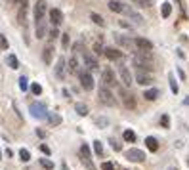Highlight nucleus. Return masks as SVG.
Listing matches in <instances>:
<instances>
[{"mask_svg": "<svg viewBox=\"0 0 189 170\" xmlns=\"http://www.w3.org/2000/svg\"><path fill=\"white\" fill-rule=\"evenodd\" d=\"M98 98H100V101L103 103V105H109V107H113L115 103H116V100H115V96H113V92L107 88V86H100V92H98Z\"/></svg>", "mask_w": 189, "mask_h": 170, "instance_id": "1", "label": "nucleus"}, {"mask_svg": "<svg viewBox=\"0 0 189 170\" xmlns=\"http://www.w3.org/2000/svg\"><path fill=\"white\" fill-rule=\"evenodd\" d=\"M29 111H31V115H33L35 118H40V120L48 117L46 105H44V103H40V101H33V103H29Z\"/></svg>", "mask_w": 189, "mask_h": 170, "instance_id": "2", "label": "nucleus"}, {"mask_svg": "<svg viewBox=\"0 0 189 170\" xmlns=\"http://www.w3.org/2000/svg\"><path fill=\"white\" fill-rule=\"evenodd\" d=\"M101 80H103V86H107V88L116 86V77H115V71L111 67H107V69L101 71Z\"/></svg>", "mask_w": 189, "mask_h": 170, "instance_id": "3", "label": "nucleus"}, {"mask_svg": "<svg viewBox=\"0 0 189 170\" xmlns=\"http://www.w3.org/2000/svg\"><path fill=\"white\" fill-rule=\"evenodd\" d=\"M78 79H80V86L84 90H92L94 88V79L90 75V71H78Z\"/></svg>", "mask_w": 189, "mask_h": 170, "instance_id": "4", "label": "nucleus"}, {"mask_svg": "<svg viewBox=\"0 0 189 170\" xmlns=\"http://www.w3.org/2000/svg\"><path fill=\"white\" fill-rule=\"evenodd\" d=\"M124 155H126V159L132 161V162H143V161H145V153L141 151V149H136V147L128 149Z\"/></svg>", "mask_w": 189, "mask_h": 170, "instance_id": "5", "label": "nucleus"}, {"mask_svg": "<svg viewBox=\"0 0 189 170\" xmlns=\"http://www.w3.org/2000/svg\"><path fill=\"white\" fill-rule=\"evenodd\" d=\"M119 75H121V80H122V84L126 88H130L134 84V79H132V75H130V71H128L126 65H119Z\"/></svg>", "mask_w": 189, "mask_h": 170, "instance_id": "6", "label": "nucleus"}, {"mask_svg": "<svg viewBox=\"0 0 189 170\" xmlns=\"http://www.w3.org/2000/svg\"><path fill=\"white\" fill-rule=\"evenodd\" d=\"M44 14H46V0H38V2L35 4V12H33L35 21L36 23L38 21H44Z\"/></svg>", "mask_w": 189, "mask_h": 170, "instance_id": "7", "label": "nucleus"}, {"mask_svg": "<svg viewBox=\"0 0 189 170\" xmlns=\"http://www.w3.org/2000/svg\"><path fill=\"white\" fill-rule=\"evenodd\" d=\"M134 44H136L138 50H143V52H151L153 50V42L147 40V38H143V36H136L134 38Z\"/></svg>", "mask_w": 189, "mask_h": 170, "instance_id": "8", "label": "nucleus"}, {"mask_svg": "<svg viewBox=\"0 0 189 170\" xmlns=\"http://www.w3.org/2000/svg\"><path fill=\"white\" fill-rule=\"evenodd\" d=\"M82 58H84V63H86V67L90 69V71H96V69H100V61L94 58L90 52H84L82 54Z\"/></svg>", "mask_w": 189, "mask_h": 170, "instance_id": "9", "label": "nucleus"}, {"mask_svg": "<svg viewBox=\"0 0 189 170\" xmlns=\"http://www.w3.org/2000/svg\"><path fill=\"white\" fill-rule=\"evenodd\" d=\"M132 63H134V67L138 69V73H151L153 71V63H147V61H141V59H136V58H132Z\"/></svg>", "mask_w": 189, "mask_h": 170, "instance_id": "10", "label": "nucleus"}, {"mask_svg": "<svg viewBox=\"0 0 189 170\" xmlns=\"http://www.w3.org/2000/svg\"><path fill=\"white\" fill-rule=\"evenodd\" d=\"M122 14H124V15H128L134 23H138V25H141V23H143V17H141V15H139L134 8H130V6H124V12H122Z\"/></svg>", "mask_w": 189, "mask_h": 170, "instance_id": "11", "label": "nucleus"}, {"mask_svg": "<svg viewBox=\"0 0 189 170\" xmlns=\"http://www.w3.org/2000/svg\"><path fill=\"white\" fill-rule=\"evenodd\" d=\"M121 98H122V103H124L128 109H134V107H136V100H134V96H132L130 92H126V90L121 88Z\"/></svg>", "mask_w": 189, "mask_h": 170, "instance_id": "12", "label": "nucleus"}, {"mask_svg": "<svg viewBox=\"0 0 189 170\" xmlns=\"http://www.w3.org/2000/svg\"><path fill=\"white\" fill-rule=\"evenodd\" d=\"M107 6H109V10H111V12H115V14H122L126 4H124V2H121V0H109Z\"/></svg>", "mask_w": 189, "mask_h": 170, "instance_id": "13", "label": "nucleus"}, {"mask_svg": "<svg viewBox=\"0 0 189 170\" xmlns=\"http://www.w3.org/2000/svg\"><path fill=\"white\" fill-rule=\"evenodd\" d=\"M113 36H115L116 44H121L122 48H136L134 40H130V38H126V36H122V35H113Z\"/></svg>", "mask_w": 189, "mask_h": 170, "instance_id": "14", "label": "nucleus"}, {"mask_svg": "<svg viewBox=\"0 0 189 170\" xmlns=\"http://www.w3.org/2000/svg\"><path fill=\"white\" fill-rule=\"evenodd\" d=\"M136 82L141 84V86H147V84L153 82V79H151L149 73H138V75H136Z\"/></svg>", "mask_w": 189, "mask_h": 170, "instance_id": "15", "label": "nucleus"}, {"mask_svg": "<svg viewBox=\"0 0 189 170\" xmlns=\"http://www.w3.org/2000/svg\"><path fill=\"white\" fill-rule=\"evenodd\" d=\"M50 21L54 23V25H59V23L63 21V14H61V10L52 8V10H50Z\"/></svg>", "mask_w": 189, "mask_h": 170, "instance_id": "16", "label": "nucleus"}, {"mask_svg": "<svg viewBox=\"0 0 189 170\" xmlns=\"http://www.w3.org/2000/svg\"><path fill=\"white\" fill-rule=\"evenodd\" d=\"M103 54H105V58H109V59H121V58H122V52H119L116 48H105Z\"/></svg>", "mask_w": 189, "mask_h": 170, "instance_id": "17", "label": "nucleus"}, {"mask_svg": "<svg viewBox=\"0 0 189 170\" xmlns=\"http://www.w3.org/2000/svg\"><path fill=\"white\" fill-rule=\"evenodd\" d=\"M52 58H54V46L50 44V46H46L42 50V59H44V63H50Z\"/></svg>", "mask_w": 189, "mask_h": 170, "instance_id": "18", "label": "nucleus"}, {"mask_svg": "<svg viewBox=\"0 0 189 170\" xmlns=\"http://www.w3.org/2000/svg\"><path fill=\"white\" fill-rule=\"evenodd\" d=\"M56 77H57V79H63V77H65V59H63V58L57 59V65H56Z\"/></svg>", "mask_w": 189, "mask_h": 170, "instance_id": "19", "label": "nucleus"}, {"mask_svg": "<svg viewBox=\"0 0 189 170\" xmlns=\"http://www.w3.org/2000/svg\"><path fill=\"white\" fill-rule=\"evenodd\" d=\"M80 157H82V162L92 161V151H90V147H88L86 143H82V145H80Z\"/></svg>", "mask_w": 189, "mask_h": 170, "instance_id": "20", "label": "nucleus"}, {"mask_svg": "<svg viewBox=\"0 0 189 170\" xmlns=\"http://www.w3.org/2000/svg\"><path fill=\"white\" fill-rule=\"evenodd\" d=\"M159 94H160V92H159L157 88H149V90H145V92H143V98H145V100H149V101H155V100L159 98Z\"/></svg>", "mask_w": 189, "mask_h": 170, "instance_id": "21", "label": "nucleus"}, {"mask_svg": "<svg viewBox=\"0 0 189 170\" xmlns=\"http://www.w3.org/2000/svg\"><path fill=\"white\" fill-rule=\"evenodd\" d=\"M145 145H147V149H149V151H157V149H159V141H157L153 136L145 138Z\"/></svg>", "mask_w": 189, "mask_h": 170, "instance_id": "22", "label": "nucleus"}, {"mask_svg": "<svg viewBox=\"0 0 189 170\" xmlns=\"http://www.w3.org/2000/svg\"><path fill=\"white\" fill-rule=\"evenodd\" d=\"M48 123L52 124V126H57V124H61V117L57 115V113H48Z\"/></svg>", "mask_w": 189, "mask_h": 170, "instance_id": "23", "label": "nucleus"}, {"mask_svg": "<svg viewBox=\"0 0 189 170\" xmlns=\"http://www.w3.org/2000/svg\"><path fill=\"white\" fill-rule=\"evenodd\" d=\"M46 36V25L44 21H38L36 23V38H44Z\"/></svg>", "mask_w": 189, "mask_h": 170, "instance_id": "24", "label": "nucleus"}, {"mask_svg": "<svg viewBox=\"0 0 189 170\" xmlns=\"http://www.w3.org/2000/svg\"><path fill=\"white\" fill-rule=\"evenodd\" d=\"M25 19H27V6H23V8H19V14H17L19 25H25Z\"/></svg>", "mask_w": 189, "mask_h": 170, "instance_id": "25", "label": "nucleus"}, {"mask_svg": "<svg viewBox=\"0 0 189 170\" xmlns=\"http://www.w3.org/2000/svg\"><path fill=\"white\" fill-rule=\"evenodd\" d=\"M75 111H77L80 117H86V115H88V105H84V103H75Z\"/></svg>", "mask_w": 189, "mask_h": 170, "instance_id": "26", "label": "nucleus"}, {"mask_svg": "<svg viewBox=\"0 0 189 170\" xmlns=\"http://www.w3.org/2000/svg\"><path fill=\"white\" fill-rule=\"evenodd\" d=\"M90 19H92L94 23H96V25H100V27H103V25H105V19H103L100 14H90Z\"/></svg>", "mask_w": 189, "mask_h": 170, "instance_id": "27", "label": "nucleus"}, {"mask_svg": "<svg viewBox=\"0 0 189 170\" xmlns=\"http://www.w3.org/2000/svg\"><path fill=\"white\" fill-rule=\"evenodd\" d=\"M168 82H170V90H172V94H178V92H180V88H178V82H176V79H174L172 73L168 75Z\"/></svg>", "mask_w": 189, "mask_h": 170, "instance_id": "28", "label": "nucleus"}, {"mask_svg": "<svg viewBox=\"0 0 189 170\" xmlns=\"http://www.w3.org/2000/svg\"><path fill=\"white\" fill-rule=\"evenodd\" d=\"M122 138H124L126 141H130V143H134V141H136V132H134V130H124V134H122Z\"/></svg>", "mask_w": 189, "mask_h": 170, "instance_id": "29", "label": "nucleus"}, {"mask_svg": "<svg viewBox=\"0 0 189 170\" xmlns=\"http://www.w3.org/2000/svg\"><path fill=\"white\" fill-rule=\"evenodd\" d=\"M160 14H162V17H168V15L172 14V6H170L168 2H164L162 8H160Z\"/></svg>", "mask_w": 189, "mask_h": 170, "instance_id": "30", "label": "nucleus"}, {"mask_svg": "<svg viewBox=\"0 0 189 170\" xmlns=\"http://www.w3.org/2000/svg\"><path fill=\"white\" fill-rule=\"evenodd\" d=\"M67 65H69V71H71V73H77V71H78V61H77V58H71Z\"/></svg>", "mask_w": 189, "mask_h": 170, "instance_id": "31", "label": "nucleus"}, {"mask_svg": "<svg viewBox=\"0 0 189 170\" xmlns=\"http://www.w3.org/2000/svg\"><path fill=\"white\" fill-rule=\"evenodd\" d=\"M19 159H21L23 162H29V161H31V153H29L27 149H19Z\"/></svg>", "mask_w": 189, "mask_h": 170, "instance_id": "32", "label": "nucleus"}, {"mask_svg": "<svg viewBox=\"0 0 189 170\" xmlns=\"http://www.w3.org/2000/svg\"><path fill=\"white\" fill-rule=\"evenodd\" d=\"M8 65H10L12 69H17V67H19V59H17L15 56H8Z\"/></svg>", "mask_w": 189, "mask_h": 170, "instance_id": "33", "label": "nucleus"}, {"mask_svg": "<svg viewBox=\"0 0 189 170\" xmlns=\"http://www.w3.org/2000/svg\"><path fill=\"white\" fill-rule=\"evenodd\" d=\"M94 151H96V155H100V157L103 155V145H101V141H98V140L94 141Z\"/></svg>", "mask_w": 189, "mask_h": 170, "instance_id": "34", "label": "nucleus"}, {"mask_svg": "<svg viewBox=\"0 0 189 170\" xmlns=\"http://www.w3.org/2000/svg\"><path fill=\"white\" fill-rule=\"evenodd\" d=\"M40 164L46 168V170H54V162L50 159H40Z\"/></svg>", "mask_w": 189, "mask_h": 170, "instance_id": "35", "label": "nucleus"}, {"mask_svg": "<svg viewBox=\"0 0 189 170\" xmlns=\"http://www.w3.org/2000/svg\"><path fill=\"white\" fill-rule=\"evenodd\" d=\"M136 6H141V8H149L151 6V0H132Z\"/></svg>", "mask_w": 189, "mask_h": 170, "instance_id": "36", "label": "nucleus"}, {"mask_svg": "<svg viewBox=\"0 0 189 170\" xmlns=\"http://www.w3.org/2000/svg\"><path fill=\"white\" fill-rule=\"evenodd\" d=\"M31 92H33L35 96H40V94H42V86L36 84V82H33V84H31Z\"/></svg>", "mask_w": 189, "mask_h": 170, "instance_id": "37", "label": "nucleus"}, {"mask_svg": "<svg viewBox=\"0 0 189 170\" xmlns=\"http://www.w3.org/2000/svg\"><path fill=\"white\" fill-rule=\"evenodd\" d=\"M160 124H162V128H168L170 126V117L168 115H162L160 117Z\"/></svg>", "mask_w": 189, "mask_h": 170, "instance_id": "38", "label": "nucleus"}, {"mask_svg": "<svg viewBox=\"0 0 189 170\" xmlns=\"http://www.w3.org/2000/svg\"><path fill=\"white\" fill-rule=\"evenodd\" d=\"M8 38L4 36V35H0V48H2V50H8Z\"/></svg>", "mask_w": 189, "mask_h": 170, "instance_id": "39", "label": "nucleus"}, {"mask_svg": "<svg viewBox=\"0 0 189 170\" xmlns=\"http://www.w3.org/2000/svg\"><path fill=\"white\" fill-rule=\"evenodd\" d=\"M27 82H29V80H27L25 77H21V79H19V88H21L23 92H25V90L29 88V84H27Z\"/></svg>", "mask_w": 189, "mask_h": 170, "instance_id": "40", "label": "nucleus"}, {"mask_svg": "<svg viewBox=\"0 0 189 170\" xmlns=\"http://www.w3.org/2000/svg\"><path fill=\"white\" fill-rule=\"evenodd\" d=\"M109 143H111V147H113L115 151H121V143L116 141V140H113V138H111V140H109Z\"/></svg>", "mask_w": 189, "mask_h": 170, "instance_id": "41", "label": "nucleus"}, {"mask_svg": "<svg viewBox=\"0 0 189 170\" xmlns=\"http://www.w3.org/2000/svg\"><path fill=\"white\" fill-rule=\"evenodd\" d=\"M103 50H105V48H101V44H100V42L94 44V52H96V54H103Z\"/></svg>", "mask_w": 189, "mask_h": 170, "instance_id": "42", "label": "nucleus"}, {"mask_svg": "<svg viewBox=\"0 0 189 170\" xmlns=\"http://www.w3.org/2000/svg\"><path fill=\"white\" fill-rule=\"evenodd\" d=\"M40 151H42L44 155H50V153H52V151H50V147H48L46 143H40Z\"/></svg>", "mask_w": 189, "mask_h": 170, "instance_id": "43", "label": "nucleus"}, {"mask_svg": "<svg viewBox=\"0 0 189 170\" xmlns=\"http://www.w3.org/2000/svg\"><path fill=\"white\" fill-rule=\"evenodd\" d=\"M101 170H115V164L113 162H103L101 164Z\"/></svg>", "mask_w": 189, "mask_h": 170, "instance_id": "44", "label": "nucleus"}, {"mask_svg": "<svg viewBox=\"0 0 189 170\" xmlns=\"http://www.w3.org/2000/svg\"><path fill=\"white\" fill-rule=\"evenodd\" d=\"M96 123H98V126H107V124H109V120H107V118H98Z\"/></svg>", "mask_w": 189, "mask_h": 170, "instance_id": "45", "label": "nucleus"}, {"mask_svg": "<svg viewBox=\"0 0 189 170\" xmlns=\"http://www.w3.org/2000/svg\"><path fill=\"white\" fill-rule=\"evenodd\" d=\"M61 42H63V46L67 48V46H69V35H61Z\"/></svg>", "mask_w": 189, "mask_h": 170, "instance_id": "46", "label": "nucleus"}, {"mask_svg": "<svg viewBox=\"0 0 189 170\" xmlns=\"http://www.w3.org/2000/svg\"><path fill=\"white\" fill-rule=\"evenodd\" d=\"M57 36H59V33H57V29H52V31H50V38L54 40V38H57Z\"/></svg>", "mask_w": 189, "mask_h": 170, "instance_id": "47", "label": "nucleus"}, {"mask_svg": "<svg viewBox=\"0 0 189 170\" xmlns=\"http://www.w3.org/2000/svg\"><path fill=\"white\" fill-rule=\"evenodd\" d=\"M119 25L124 27V29H132V25H130V23H126V21H119Z\"/></svg>", "mask_w": 189, "mask_h": 170, "instance_id": "48", "label": "nucleus"}, {"mask_svg": "<svg viewBox=\"0 0 189 170\" xmlns=\"http://www.w3.org/2000/svg\"><path fill=\"white\" fill-rule=\"evenodd\" d=\"M15 4H17L19 8H23V6H27V0H15Z\"/></svg>", "mask_w": 189, "mask_h": 170, "instance_id": "49", "label": "nucleus"}, {"mask_svg": "<svg viewBox=\"0 0 189 170\" xmlns=\"http://www.w3.org/2000/svg\"><path fill=\"white\" fill-rule=\"evenodd\" d=\"M178 75H180V79H185V73H183L181 69H178Z\"/></svg>", "mask_w": 189, "mask_h": 170, "instance_id": "50", "label": "nucleus"}, {"mask_svg": "<svg viewBox=\"0 0 189 170\" xmlns=\"http://www.w3.org/2000/svg\"><path fill=\"white\" fill-rule=\"evenodd\" d=\"M36 134H38V136H40V138H44V136H46V134H44V130H40V128H38V130H36Z\"/></svg>", "mask_w": 189, "mask_h": 170, "instance_id": "51", "label": "nucleus"}, {"mask_svg": "<svg viewBox=\"0 0 189 170\" xmlns=\"http://www.w3.org/2000/svg\"><path fill=\"white\" fill-rule=\"evenodd\" d=\"M61 168H63V170H69V166H67V162H61Z\"/></svg>", "mask_w": 189, "mask_h": 170, "instance_id": "52", "label": "nucleus"}, {"mask_svg": "<svg viewBox=\"0 0 189 170\" xmlns=\"http://www.w3.org/2000/svg\"><path fill=\"white\" fill-rule=\"evenodd\" d=\"M0 159H2V151H0Z\"/></svg>", "mask_w": 189, "mask_h": 170, "instance_id": "53", "label": "nucleus"}]
</instances>
